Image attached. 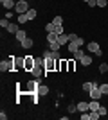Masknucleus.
Masks as SVG:
<instances>
[{
  "label": "nucleus",
  "instance_id": "f257e3e1",
  "mask_svg": "<svg viewBox=\"0 0 108 120\" xmlns=\"http://www.w3.org/2000/svg\"><path fill=\"white\" fill-rule=\"evenodd\" d=\"M56 63L58 59H52V57H43V68H45V75L49 72H56Z\"/></svg>",
  "mask_w": 108,
  "mask_h": 120
},
{
  "label": "nucleus",
  "instance_id": "f03ea898",
  "mask_svg": "<svg viewBox=\"0 0 108 120\" xmlns=\"http://www.w3.org/2000/svg\"><path fill=\"white\" fill-rule=\"evenodd\" d=\"M27 11H29V2H27V0H16V5H15L16 15H24Z\"/></svg>",
  "mask_w": 108,
  "mask_h": 120
},
{
  "label": "nucleus",
  "instance_id": "7ed1b4c3",
  "mask_svg": "<svg viewBox=\"0 0 108 120\" xmlns=\"http://www.w3.org/2000/svg\"><path fill=\"white\" fill-rule=\"evenodd\" d=\"M87 50L90 52V54H96L97 57H101V56H103V50H101L99 43H96V41H90V43H87Z\"/></svg>",
  "mask_w": 108,
  "mask_h": 120
},
{
  "label": "nucleus",
  "instance_id": "20e7f679",
  "mask_svg": "<svg viewBox=\"0 0 108 120\" xmlns=\"http://www.w3.org/2000/svg\"><path fill=\"white\" fill-rule=\"evenodd\" d=\"M34 66H36V57H32V56H24V70L31 72Z\"/></svg>",
  "mask_w": 108,
  "mask_h": 120
},
{
  "label": "nucleus",
  "instance_id": "39448f33",
  "mask_svg": "<svg viewBox=\"0 0 108 120\" xmlns=\"http://www.w3.org/2000/svg\"><path fill=\"white\" fill-rule=\"evenodd\" d=\"M0 70L2 72H5V74H7V72H15V66H13V59H7V61H2V63H0Z\"/></svg>",
  "mask_w": 108,
  "mask_h": 120
},
{
  "label": "nucleus",
  "instance_id": "423d86ee",
  "mask_svg": "<svg viewBox=\"0 0 108 120\" xmlns=\"http://www.w3.org/2000/svg\"><path fill=\"white\" fill-rule=\"evenodd\" d=\"M13 59V66H15V72L24 70V57H16V56H9Z\"/></svg>",
  "mask_w": 108,
  "mask_h": 120
},
{
  "label": "nucleus",
  "instance_id": "0eeeda50",
  "mask_svg": "<svg viewBox=\"0 0 108 120\" xmlns=\"http://www.w3.org/2000/svg\"><path fill=\"white\" fill-rule=\"evenodd\" d=\"M38 88H40V79H36V77H34V81H29V82H27V93L38 91Z\"/></svg>",
  "mask_w": 108,
  "mask_h": 120
},
{
  "label": "nucleus",
  "instance_id": "6e6552de",
  "mask_svg": "<svg viewBox=\"0 0 108 120\" xmlns=\"http://www.w3.org/2000/svg\"><path fill=\"white\" fill-rule=\"evenodd\" d=\"M56 72H68V61L67 59H58Z\"/></svg>",
  "mask_w": 108,
  "mask_h": 120
},
{
  "label": "nucleus",
  "instance_id": "1a4fd4ad",
  "mask_svg": "<svg viewBox=\"0 0 108 120\" xmlns=\"http://www.w3.org/2000/svg\"><path fill=\"white\" fill-rule=\"evenodd\" d=\"M43 57H52V59H61V54H60V50H45V52H43Z\"/></svg>",
  "mask_w": 108,
  "mask_h": 120
},
{
  "label": "nucleus",
  "instance_id": "9d476101",
  "mask_svg": "<svg viewBox=\"0 0 108 120\" xmlns=\"http://www.w3.org/2000/svg\"><path fill=\"white\" fill-rule=\"evenodd\" d=\"M31 74H32V77L40 79L41 75H45V68H43V66H34V68L31 70Z\"/></svg>",
  "mask_w": 108,
  "mask_h": 120
},
{
  "label": "nucleus",
  "instance_id": "9b49d317",
  "mask_svg": "<svg viewBox=\"0 0 108 120\" xmlns=\"http://www.w3.org/2000/svg\"><path fill=\"white\" fill-rule=\"evenodd\" d=\"M101 97H103V93H101V90H99V86H96V88H92V90H90V99L101 100Z\"/></svg>",
  "mask_w": 108,
  "mask_h": 120
},
{
  "label": "nucleus",
  "instance_id": "f8f14e48",
  "mask_svg": "<svg viewBox=\"0 0 108 120\" xmlns=\"http://www.w3.org/2000/svg\"><path fill=\"white\" fill-rule=\"evenodd\" d=\"M0 4L4 5L7 11H11V9H15V5H16V0H0Z\"/></svg>",
  "mask_w": 108,
  "mask_h": 120
},
{
  "label": "nucleus",
  "instance_id": "ddd939ff",
  "mask_svg": "<svg viewBox=\"0 0 108 120\" xmlns=\"http://www.w3.org/2000/svg\"><path fill=\"white\" fill-rule=\"evenodd\" d=\"M96 86H99L97 82H90V81H87V82H83V84H81V88H83V91L90 93V90H92V88H96Z\"/></svg>",
  "mask_w": 108,
  "mask_h": 120
},
{
  "label": "nucleus",
  "instance_id": "4468645a",
  "mask_svg": "<svg viewBox=\"0 0 108 120\" xmlns=\"http://www.w3.org/2000/svg\"><path fill=\"white\" fill-rule=\"evenodd\" d=\"M90 109V104H88L87 100H81V102H77V111L83 113V111H88Z\"/></svg>",
  "mask_w": 108,
  "mask_h": 120
},
{
  "label": "nucleus",
  "instance_id": "2eb2a0df",
  "mask_svg": "<svg viewBox=\"0 0 108 120\" xmlns=\"http://www.w3.org/2000/svg\"><path fill=\"white\" fill-rule=\"evenodd\" d=\"M15 36H16V41H18V43H22V41L27 38V32H25L24 29H18V32H16Z\"/></svg>",
  "mask_w": 108,
  "mask_h": 120
},
{
  "label": "nucleus",
  "instance_id": "dca6fc26",
  "mask_svg": "<svg viewBox=\"0 0 108 120\" xmlns=\"http://www.w3.org/2000/svg\"><path fill=\"white\" fill-rule=\"evenodd\" d=\"M58 41L61 43V47H63V45H68V41H70V36L63 32V34H60V36H58Z\"/></svg>",
  "mask_w": 108,
  "mask_h": 120
},
{
  "label": "nucleus",
  "instance_id": "f3484780",
  "mask_svg": "<svg viewBox=\"0 0 108 120\" xmlns=\"http://www.w3.org/2000/svg\"><path fill=\"white\" fill-rule=\"evenodd\" d=\"M79 61H81L83 66H90V65H92V57H90V54H85Z\"/></svg>",
  "mask_w": 108,
  "mask_h": 120
},
{
  "label": "nucleus",
  "instance_id": "a211bd4d",
  "mask_svg": "<svg viewBox=\"0 0 108 120\" xmlns=\"http://www.w3.org/2000/svg\"><path fill=\"white\" fill-rule=\"evenodd\" d=\"M67 49H68V52H70V54H74V52H76L77 49H81V47L77 45L76 41H68V45H67Z\"/></svg>",
  "mask_w": 108,
  "mask_h": 120
},
{
  "label": "nucleus",
  "instance_id": "6ab92c4d",
  "mask_svg": "<svg viewBox=\"0 0 108 120\" xmlns=\"http://www.w3.org/2000/svg\"><path fill=\"white\" fill-rule=\"evenodd\" d=\"M25 15H27V18H29V20H34L36 16H38V11H36L34 7H29V11H27Z\"/></svg>",
  "mask_w": 108,
  "mask_h": 120
},
{
  "label": "nucleus",
  "instance_id": "aec40b11",
  "mask_svg": "<svg viewBox=\"0 0 108 120\" xmlns=\"http://www.w3.org/2000/svg\"><path fill=\"white\" fill-rule=\"evenodd\" d=\"M58 36L56 32H47V43H54V41H58Z\"/></svg>",
  "mask_w": 108,
  "mask_h": 120
},
{
  "label": "nucleus",
  "instance_id": "412c9836",
  "mask_svg": "<svg viewBox=\"0 0 108 120\" xmlns=\"http://www.w3.org/2000/svg\"><path fill=\"white\" fill-rule=\"evenodd\" d=\"M32 45H34L32 38H25V40L22 41V47H24V49H32Z\"/></svg>",
  "mask_w": 108,
  "mask_h": 120
},
{
  "label": "nucleus",
  "instance_id": "4be33fe9",
  "mask_svg": "<svg viewBox=\"0 0 108 120\" xmlns=\"http://www.w3.org/2000/svg\"><path fill=\"white\" fill-rule=\"evenodd\" d=\"M88 104H90V109H88V111H97L99 106H101V104H99V100H94V99H90Z\"/></svg>",
  "mask_w": 108,
  "mask_h": 120
},
{
  "label": "nucleus",
  "instance_id": "5701e85b",
  "mask_svg": "<svg viewBox=\"0 0 108 120\" xmlns=\"http://www.w3.org/2000/svg\"><path fill=\"white\" fill-rule=\"evenodd\" d=\"M85 54H87V52H85L83 49H77V50H76V52H74L72 56H74V59H81V57H83Z\"/></svg>",
  "mask_w": 108,
  "mask_h": 120
},
{
  "label": "nucleus",
  "instance_id": "b1692460",
  "mask_svg": "<svg viewBox=\"0 0 108 120\" xmlns=\"http://www.w3.org/2000/svg\"><path fill=\"white\" fill-rule=\"evenodd\" d=\"M7 32H11V34H16V32H18V25H16V23H9V27H7Z\"/></svg>",
  "mask_w": 108,
  "mask_h": 120
},
{
  "label": "nucleus",
  "instance_id": "393cba45",
  "mask_svg": "<svg viewBox=\"0 0 108 120\" xmlns=\"http://www.w3.org/2000/svg\"><path fill=\"white\" fill-rule=\"evenodd\" d=\"M61 49V43L60 41H54V43H49V50H60Z\"/></svg>",
  "mask_w": 108,
  "mask_h": 120
},
{
  "label": "nucleus",
  "instance_id": "a878e982",
  "mask_svg": "<svg viewBox=\"0 0 108 120\" xmlns=\"http://www.w3.org/2000/svg\"><path fill=\"white\" fill-rule=\"evenodd\" d=\"M99 90H101V93L104 95H108V82H103V84H99Z\"/></svg>",
  "mask_w": 108,
  "mask_h": 120
},
{
  "label": "nucleus",
  "instance_id": "bb28decb",
  "mask_svg": "<svg viewBox=\"0 0 108 120\" xmlns=\"http://www.w3.org/2000/svg\"><path fill=\"white\" fill-rule=\"evenodd\" d=\"M38 93H40V95H47V93H49V86L40 84V88H38Z\"/></svg>",
  "mask_w": 108,
  "mask_h": 120
},
{
  "label": "nucleus",
  "instance_id": "cd10ccee",
  "mask_svg": "<svg viewBox=\"0 0 108 120\" xmlns=\"http://www.w3.org/2000/svg\"><path fill=\"white\" fill-rule=\"evenodd\" d=\"M68 61V72H76V59H67Z\"/></svg>",
  "mask_w": 108,
  "mask_h": 120
},
{
  "label": "nucleus",
  "instance_id": "c85d7f7f",
  "mask_svg": "<svg viewBox=\"0 0 108 120\" xmlns=\"http://www.w3.org/2000/svg\"><path fill=\"white\" fill-rule=\"evenodd\" d=\"M52 23H54V25H63V16L56 15V16H54V20H52Z\"/></svg>",
  "mask_w": 108,
  "mask_h": 120
},
{
  "label": "nucleus",
  "instance_id": "c756f323",
  "mask_svg": "<svg viewBox=\"0 0 108 120\" xmlns=\"http://www.w3.org/2000/svg\"><path fill=\"white\" fill-rule=\"evenodd\" d=\"M9 18H2V20H0V27H2V29H7V27H9Z\"/></svg>",
  "mask_w": 108,
  "mask_h": 120
},
{
  "label": "nucleus",
  "instance_id": "7c9ffc66",
  "mask_svg": "<svg viewBox=\"0 0 108 120\" xmlns=\"http://www.w3.org/2000/svg\"><path fill=\"white\" fill-rule=\"evenodd\" d=\"M25 22H29V18H27V15L24 13V15H18V23H25Z\"/></svg>",
  "mask_w": 108,
  "mask_h": 120
},
{
  "label": "nucleus",
  "instance_id": "2f4dec72",
  "mask_svg": "<svg viewBox=\"0 0 108 120\" xmlns=\"http://www.w3.org/2000/svg\"><path fill=\"white\" fill-rule=\"evenodd\" d=\"M45 30H47V32H54V30H56V25L51 22V23H47V25H45Z\"/></svg>",
  "mask_w": 108,
  "mask_h": 120
},
{
  "label": "nucleus",
  "instance_id": "473e14b6",
  "mask_svg": "<svg viewBox=\"0 0 108 120\" xmlns=\"http://www.w3.org/2000/svg\"><path fill=\"white\" fill-rule=\"evenodd\" d=\"M108 72V65L106 63H101V65H99V74H106Z\"/></svg>",
  "mask_w": 108,
  "mask_h": 120
},
{
  "label": "nucleus",
  "instance_id": "72a5a7b5",
  "mask_svg": "<svg viewBox=\"0 0 108 120\" xmlns=\"http://www.w3.org/2000/svg\"><path fill=\"white\" fill-rule=\"evenodd\" d=\"M88 113H90V120H99V111H88Z\"/></svg>",
  "mask_w": 108,
  "mask_h": 120
},
{
  "label": "nucleus",
  "instance_id": "f704fd0d",
  "mask_svg": "<svg viewBox=\"0 0 108 120\" xmlns=\"http://www.w3.org/2000/svg\"><path fill=\"white\" fill-rule=\"evenodd\" d=\"M99 115H101V116H106L108 115V109H106V108H104V106H99Z\"/></svg>",
  "mask_w": 108,
  "mask_h": 120
},
{
  "label": "nucleus",
  "instance_id": "c9c22d12",
  "mask_svg": "<svg viewBox=\"0 0 108 120\" xmlns=\"http://www.w3.org/2000/svg\"><path fill=\"white\" fill-rule=\"evenodd\" d=\"M68 113H76V109H77V104H68Z\"/></svg>",
  "mask_w": 108,
  "mask_h": 120
},
{
  "label": "nucleus",
  "instance_id": "e433bc0d",
  "mask_svg": "<svg viewBox=\"0 0 108 120\" xmlns=\"http://www.w3.org/2000/svg\"><path fill=\"white\" fill-rule=\"evenodd\" d=\"M74 41H76V43H77V45H79V47H83V45H85V40H83L81 36H77V38H76V40H74Z\"/></svg>",
  "mask_w": 108,
  "mask_h": 120
},
{
  "label": "nucleus",
  "instance_id": "4c0bfd02",
  "mask_svg": "<svg viewBox=\"0 0 108 120\" xmlns=\"http://www.w3.org/2000/svg\"><path fill=\"white\" fill-rule=\"evenodd\" d=\"M108 0H97V7H106Z\"/></svg>",
  "mask_w": 108,
  "mask_h": 120
},
{
  "label": "nucleus",
  "instance_id": "58836bf2",
  "mask_svg": "<svg viewBox=\"0 0 108 120\" xmlns=\"http://www.w3.org/2000/svg\"><path fill=\"white\" fill-rule=\"evenodd\" d=\"M56 34H63V25H56V30H54Z\"/></svg>",
  "mask_w": 108,
  "mask_h": 120
},
{
  "label": "nucleus",
  "instance_id": "ea45409f",
  "mask_svg": "<svg viewBox=\"0 0 108 120\" xmlns=\"http://www.w3.org/2000/svg\"><path fill=\"white\" fill-rule=\"evenodd\" d=\"M87 4L90 5V7H97V0H88Z\"/></svg>",
  "mask_w": 108,
  "mask_h": 120
},
{
  "label": "nucleus",
  "instance_id": "a19ab883",
  "mask_svg": "<svg viewBox=\"0 0 108 120\" xmlns=\"http://www.w3.org/2000/svg\"><path fill=\"white\" fill-rule=\"evenodd\" d=\"M13 16H15V13H13V11H7V13H5V18H9V20L13 18Z\"/></svg>",
  "mask_w": 108,
  "mask_h": 120
},
{
  "label": "nucleus",
  "instance_id": "79ce46f5",
  "mask_svg": "<svg viewBox=\"0 0 108 120\" xmlns=\"http://www.w3.org/2000/svg\"><path fill=\"white\" fill-rule=\"evenodd\" d=\"M36 66H43V59H40V57H36Z\"/></svg>",
  "mask_w": 108,
  "mask_h": 120
},
{
  "label": "nucleus",
  "instance_id": "37998d69",
  "mask_svg": "<svg viewBox=\"0 0 108 120\" xmlns=\"http://www.w3.org/2000/svg\"><path fill=\"white\" fill-rule=\"evenodd\" d=\"M0 120H7V115H5V111H0Z\"/></svg>",
  "mask_w": 108,
  "mask_h": 120
},
{
  "label": "nucleus",
  "instance_id": "c03bdc74",
  "mask_svg": "<svg viewBox=\"0 0 108 120\" xmlns=\"http://www.w3.org/2000/svg\"><path fill=\"white\" fill-rule=\"evenodd\" d=\"M85 2H88V0H85Z\"/></svg>",
  "mask_w": 108,
  "mask_h": 120
},
{
  "label": "nucleus",
  "instance_id": "a18cd8bd",
  "mask_svg": "<svg viewBox=\"0 0 108 120\" xmlns=\"http://www.w3.org/2000/svg\"><path fill=\"white\" fill-rule=\"evenodd\" d=\"M106 118H108V115H106Z\"/></svg>",
  "mask_w": 108,
  "mask_h": 120
}]
</instances>
